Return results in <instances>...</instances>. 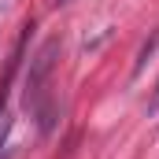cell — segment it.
Segmentation results:
<instances>
[{"label": "cell", "mask_w": 159, "mask_h": 159, "mask_svg": "<svg viewBox=\"0 0 159 159\" xmlns=\"http://www.w3.org/2000/svg\"><path fill=\"white\" fill-rule=\"evenodd\" d=\"M152 111H159V85H156V96H152Z\"/></svg>", "instance_id": "2"}, {"label": "cell", "mask_w": 159, "mask_h": 159, "mask_svg": "<svg viewBox=\"0 0 159 159\" xmlns=\"http://www.w3.org/2000/svg\"><path fill=\"white\" fill-rule=\"evenodd\" d=\"M52 4H70V0H52Z\"/></svg>", "instance_id": "3"}, {"label": "cell", "mask_w": 159, "mask_h": 159, "mask_svg": "<svg viewBox=\"0 0 159 159\" xmlns=\"http://www.w3.org/2000/svg\"><path fill=\"white\" fill-rule=\"evenodd\" d=\"M56 52H59V44H56V41H48V44L37 52V59H34V67H30V78H26V100H34V104H37L41 96H44V81H48V74H52Z\"/></svg>", "instance_id": "1"}]
</instances>
